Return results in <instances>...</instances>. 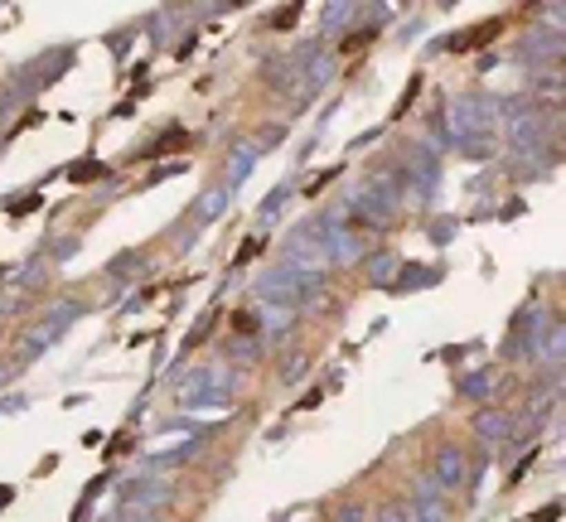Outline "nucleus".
I'll use <instances>...</instances> for the list:
<instances>
[{"mask_svg":"<svg viewBox=\"0 0 566 522\" xmlns=\"http://www.w3.org/2000/svg\"><path fill=\"white\" fill-rule=\"evenodd\" d=\"M184 140H189V136H184V131H170V136H165V140H155V145H150V155H165V150H179V145H184Z\"/></svg>","mask_w":566,"mask_h":522,"instance_id":"f03ea898","label":"nucleus"},{"mask_svg":"<svg viewBox=\"0 0 566 522\" xmlns=\"http://www.w3.org/2000/svg\"><path fill=\"white\" fill-rule=\"evenodd\" d=\"M373 39H378V30H358V34H349V39H344V54H354V49L373 44Z\"/></svg>","mask_w":566,"mask_h":522,"instance_id":"7ed1b4c3","label":"nucleus"},{"mask_svg":"<svg viewBox=\"0 0 566 522\" xmlns=\"http://www.w3.org/2000/svg\"><path fill=\"white\" fill-rule=\"evenodd\" d=\"M552 517H556V508H542V512H537L532 522H552Z\"/></svg>","mask_w":566,"mask_h":522,"instance_id":"0eeeda50","label":"nucleus"},{"mask_svg":"<svg viewBox=\"0 0 566 522\" xmlns=\"http://www.w3.org/2000/svg\"><path fill=\"white\" fill-rule=\"evenodd\" d=\"M261 247H266V242H256V237H247V242H242V251H237V267H242V261H252V256H256Z\"/></svg>","mask_w":566,"mask_h":522,"instance_id":"423d86ee","label":"nucleus"},{"mask_svg":"<svg viewBox=\"0 0 566 522\" xmlns=\"http://www.w3.org/2000/svg\"><path fill=\"white\" fill-rule=\"evenodd\" d=\"M498 30H503V20H479V25H469V30L450 34V39H445V54H474V49L494 44V39H498Z\"/></svg>","mask_w":566,"mask_h":522,"instance_id":"f257e3e1","label":"nucleus"},{"mask_svg":"<svg viewBox=\"0 0 566 522\" xmlns=\"http://www.w3.org/2000/svg\"><path fill=\"white\" fill-rule=\"evenodd\" d=\"M416 92H421V73H416V78H412V83H407V92H402V102H397V107H392V116H402V112H407V107H412V97H416Z\"/></svg>","mask_w":566,"mask_h":522,"instance_id":"20e7f679","label":"nucleus"},{"mask_svg":"<svg viewBox=\"0 0 566 522\" xmlns=\"http://www.w3.org/2000/svg\"><path fill=\"white\" fill-rule=\"evenodd\" d=\"M296 20H301V6H286V10H276V20H271V25H276V30H291Z\"/></svg>","mask_w":566,"mask_h":522,"instance_id":"39448f33","label":"nucleus"},{"mask_svg":"<svg viewBox=\"0 0 566 522\" xmlns=\"http://www.w3.org/2000/svg\"><path fill=\"white\" fill-rule=\"evenodd\" d=\"M6 503H10V488H0V508H6Z\"/></svg>","mask_w":566,"mask_h":522,"instance_id":"6e6552de","label":"nucleus"}]
</instances>
